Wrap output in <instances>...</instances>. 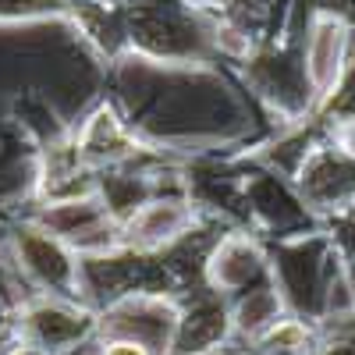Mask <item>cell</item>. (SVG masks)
Here are the masks:
<instances>
[{
  "instance_id": "obj_1",
  "label": "cell",
  "mask_w": 355,
  "mask_h": 355,
  "mask_svg": "<svg viewBox=\"0 0 355 355\" xmlns=\"http://www.w3.org/2000/svg\"><path fill=\"white\" fill-rule=\"evenodd\" d=\"M178 320H182V313H174L160 299H128L103 320V331H110L114 338L139 341L153 355H164L174 348Z\"/></svg>"
},
{
  "instance_id": "obj_2",
  "label": "cell",
  "mask_w": 355,
  "mask_h": 355,
  "mask_svg": "<svg viewBox=\"0 0 355 355\" xmlns=\"http://www.w3.org/2000/svg\"><path fill=\"white\" fill-rule=\"evenodd\" d=\"M189 224H192V214L182 202H146L132 214L128 234H132V245L153 249V245L182 239Z\"/></svg>"
},
{
  "instance_id": "obj_3",
  "label": "cell",
  "mask_w": 355,
  "mask_h": 355,
  "mask_svg": "<svg viewBox=\"0 0 355 355\" xmlns=\"http://www.w3.org/2000/svg\"><path fill=\"white\" fill-rule=\"evenodd\" d=\"M28 331H33L36 345L40 348H64V345H75L89 327H93V320L85 313H75L68 306H57V302H40L28 309L25 316Z\"/></svg>"
},
{
  "instance_id": "obj_4",
  "label": "cell",
  "mask_w": 355,
  "mask_h": 355,
  "mask_svg": "<svg viewBox=\"0 0 355 355\" xmlns=\"http://www.w3.org/2000/svg\"><path fill=\"white\" fill-rule=\"evenodd\" d=\"M345 25L338 18H320L309 36V78L316 89H327L345 61Z\"/></svg>"
},
{
  "instance_id": "obj_5",
  "label": "cell",
  "mask_w": 355,
  "mask_h": 355,
  "mask_svg": "<svg viewBox=\"0 0 355 355\" xmlns=\"http://www.w3.org/2000/svg\"><path fill=\"white\" fill-rule=\"evenodd\" d=\"M234 327L227 320L224 306L217 302H199L192 313H185L178 320V338H174V348H182L189 355H199V352H210L214 345L224 341V331Z\"/></svg>"
},
{
  "instance_id": "obj_6",
  "label": "cell",
  "mask_w": 355,
  "mask_h": 355,
  "mask_svg": "<svg viewBox=\"0 0 355 355\" xmlns=\"http://www.w3.org/2000/svg\"><path fill=\"white\" fill-rule=\"evenodd\" d=\"M28 270L40 274L46 284H64V281H71V263H68V256L57 249V245H50L46 239H36L33 245H28Z\"/></svg>"
},
{
  "instance_id": "obj_7",
  "label": "cell",
  "mask_w": 355,
  "mask_h": 355,
  "mask_svg": "<svg viewBox=\"0 0 355 355\" xmlns=\"http://www.w3.org/2000/svg\"><path fill=\"white\" fill-rule=\"evenodd\" d=\"M103 355H153L146 345H139V341H128V338H114L107 348H103Z\"/></svg>"
},
{
  "instance_id": "obj_8",
  "label": "cell",
  "mask_w": 355,
  "mask_h": 355,
  "mask_svg": "<svg viewBox=\"0 0 355 355\" xmlns=\"http://www.w3.org/2000/svg\"><path fill=\"white\" fill-rule=\"evenodd\" d=\"M11 355H46V348H40V345H18V348H11Z\"/></svg>"
}]
</instances>
